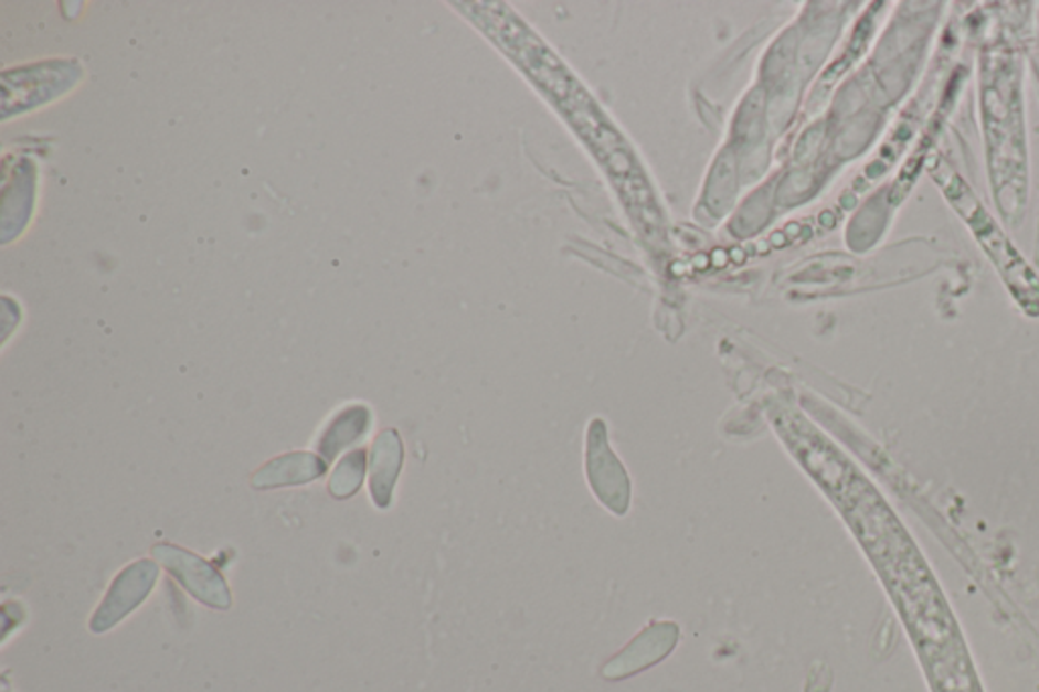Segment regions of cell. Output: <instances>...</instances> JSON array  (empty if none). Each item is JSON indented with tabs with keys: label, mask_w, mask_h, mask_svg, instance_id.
<instances>
[{
	"label": "cell",
	"mask_w": 1039,
	"mask_h": 692,
	"mask_svg": "<svg viewBox=\"0 0 1039 692\" xmlns=\"http://www.w3.org/2000/svg\"><path fill=\"white\" fill-rule=\"evenodd\" d=\"M370 411L365 406H350L341 411L329 427L324 430L321 439L317 443L319 454L326 459L327 464L338 457L339 451L348 449L353 443L362 439L363 435L370 428Z\"/></svg>",
	"instance_id": "8992f818"
},
{
	"label": "cell",
	"mask_w": 1039,
	"mask_h": 692,
	"mask_svg": "<svg viewBox=\"0 0 1039 692\" xmlns=\"http://www.w3.org/2000/svg\"><path fill=\"white\" fill-rule=\"evenodd\" d=\"M327 461L314 454H288L268 461L252 478L256 490H273L285 486H303L326 476Z\"/></svg>",
	"instance_id": "277c9868"
},
{
	"label": "cell",
	"mask_w": 1039,
	"mask_h": 692,
	"mask_svg": "<svg viewBox=\"0 0 1039 692\" xmlns=\"http://www.w3.org/2000/svg\"><path fill=\"white\" fill-rule=\"evenodd\" d=\"M402 466V445L396 430L378 435L370 454V490L380 510L392 503V491Z\"/></svg>",
	"instance_id": "5b68a950"
},
{
	"label": "cell",
	"mask_w": 1039,
	"mask_h": 692,
	"mask_svg": "<svg viewBox=\"0 0 1039 692\" xmlns=\"http://www.w3.org/2000/svg\"><path fill=\"white\" fill-rule=\"evenodd\" d=\"M365 473V455L362 449L346 455L329 479V491L338 500H348L362 488Z\"/></svg>",
	"instance_id": "52a82bcc"
},
{
	"label": "cell",
	"mask_w": 1039,
	"mask_h": 692,
	"mask_svg": "<svg viewBox=\"0 0 1039 692\" xmlns=\"http://www.w3.org/2000/svg\"><path fill=\"white\" fill-rule=\"evenodd\" d=\"M157 577H159V568L152 561H137L126 566L125 571L113 581L110 592L92 619V629L102 631L118 624V619H123L128 611L138 607L145 597H149Z\"/></svg>",
	"instance_id": "3957f363"
},
{
	"label": "cell",
	"mask_w": 1039,
	"mask_h": 692,
	"mask_svg": "<svg viewBox=\"0 0 1039 692\" xmlns=\"http://www.w3.org/2000/svg\"><path fill=\"white\" fill-rule=\"evenodd\" d=\"M881 571L910 629L932 691L983 692L961 629L914 546H905Z\"/></svg>",
	"instance_id": "6da1fadb"
},
{
	"label": "cell",
	"mask_w": 1039,
	"mask_h": 692,
	"mask_svg": "<svg viewBox=\"0 0 1039 692\" xmlns=\"http://www.w3.org/2000/svg\"><path fill=\"white\" fill-rule=\"evenodd\" d=\"M152 556L169 571L173 579L179 581L193 597H198L210 607L226 609L232 604L230 589L224 577L208 561L185 549L173 544H157Z\"/></svg>",
	"instance_id": "7a4b0ae2"
}]
</instances>
